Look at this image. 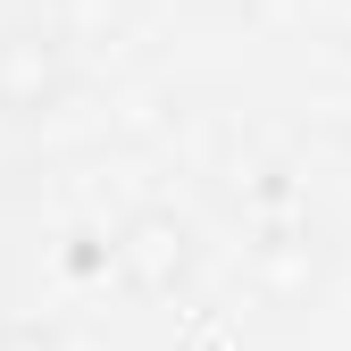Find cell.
<instances>
[{
    "label": "cell",
    "instance_id": "3",
    "mask_svg": "<svg viewBox=\"0 0 351 351\" xmlns=\"http://www.w3.org/2000/svg\"><path fill=\"white\" fill-rule=\"evenodd\" d=\"M0 351H51L42 335H0Z\"/></svg>",
    "mask_w": 351,
    "mask_h": 351
},
{
    "label": "cell",
    "instance_id": "1",
    "mask_svg": "<svg viewBox=\"0 0 351 351\" xmlns=\"http://www.w3.org/2000/svg\"><path fill=\"white\" fill-rule=\"evenodd\" d=\"M117 268H125L134 293H176L193 276V226L176 209H143L134 226L117 234Z\"/></svg>",
    "mask_w": 351,
    "mask_h": 351
},
{
    "label": "cell",
    "instance_id": "2",
    "mask_svg": "<svg viewBox=\"0 0 351 351\" xmlns=\"http://www.w3.org/2000/svg\"><path fill=\"white\" fill-rule=\"evenodd\" d=\"M59 84H67V67H59V51H51V34H17L9 51H0V109H42V101H59Z\"/></svg>",
    "mask_w": 351,
    "mask_h": 351
}]
</instances>
